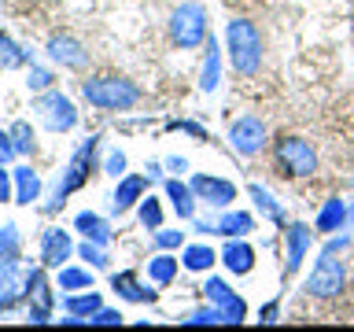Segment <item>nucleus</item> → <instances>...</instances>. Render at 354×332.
I'll return each instance as SVG.
<instances>
[{
  "mask_svg": "<svg viewBox=\"0 0 354 332\" xmlns=\"http://www.w3.org/2000/svg\"><path fill=\"white\" fill-rule=\"evenodd\" d=\"M262 33L254 22L248 19H232L229 26H225V52H229V66L236 74L243 77H251V74H259V66H262Z\"/></svg>",
  "mask_w": 354,
  "mask_h": 332,
  "instance_id": "obj_1",
  "label": "nucleus"
},
{
  "mask_svg": "<svg viewBox=\"0 0 354 332\" xmlns=\"http://www.w3.org/2000/svg\"><path fill=\"white\" fill-rule=\"evenodd\" d=\"M82 96L100 111H129L140 104V89L129 77H118V74H100V77L82 82Z\"/></svg>",
  "mask_w": 354,
  "mask_h": 332,
  "instance_id": "obj_2",
  "label": "nucleus"
},
{
  "mask_svg": "<svg viewBox=\"0 0 354 332\" xmlns=\"http://www.w3.org/2000/svg\"><path fill=\"white\" fill-rule=\"evenodd\" d=\"M273 163L284 177H314L317 174V151L303 137H281L273 144Z\"/></svg>",
  "mask_w": 354,
  "mask_h": 332,
  "instance_id": "obj_3",
  "label": "nucleus"
},
{
  "mask_svg": "<svg viewBox=\"0 0 354 332\" xmlns=\"http://www.w3.org/2000/svg\"><path fill=\"white\" fill-rule=\"evenodd\" d=\"M210 37L207 33V8L188 0V4H177L170 15V41L177 48H199Z\"/></svg>",
  "mask_w": 354,
  "mask_h": 332,
  "instance_id": "obj_4",
  "label": "nucleus"
},
{
  "mask_svg": "<svg viewBox=\"0 0 354 332\" xmlns=\"http://www.w3.org/2000/svg\"><path fill=\"white\" fill-rule=\"evenodd\" d=\"M96 148H100V137H88L82 148L71 155V163H66V170H63V181L55 185V192H52V199H48V210H59V207L66 203V196L77 192V188H85L88 170H93V155H96Z\"/></svg>",
  "mask_w": 354,
  "mask_h": 332,
  "instance_id": "obj_5",
  "label": "nucleus"
},
{
  "mask_svg": "<svg viewBox=\"0 0 354 332\" xmlns=\"http://www.w3.org/2000/svg\"><path fill=\"white\" fill-rule=\"evenodd\" d=\"M306 295L310 299H336L343 288H347V266H343L339 259H332V255L325 251L317 259V266H314V273L306 277Z\"/></svg>",
  "mask_w": 354,
  "mask_h": 332,
  "instance_id": "obj_6",
  "label": "nucleus"
},
{
  "mask_svg": "<svg viewBox=\"0 0 354 332\" xmlns=\"http://www.w3.org/2000/svg\"><path fill=\"white\" fill-rule=\"evenodd\" d=\"M33 111H37V118H41L52 133H66V129L77 126V111H74V104H71V100H66L63 93H55V89H48L44 96L33 100Z\"/></svg>",
  "mask_w": 354,
  "mask_h": 332,
  "instance_id": "obj_7",
  "label": "nucleus"
},
{
  "mask_svg": "<svg viewBox=\"0 0 354 332\" xmlns=\"http://www.w3.org/2000/svg\"><path fill=\"white\" fill-rule=\"evenodd\" d=\"M229 144H232V151H240V155H259L266 148V122L262 118H254V115H243L236 118L229 126Z\"/></svg>",
  "mask_w": 354,
  "mask_h": 332,
  "instance_id": "obj_8",
  "label": "nucleus"
},
{
  "mask_svg": "<svg viewBox=\"0 0 354 332\" xmlns=\"http://www.w3.org/2000/svg\"><path fill=\"white\" fill-rule=\"evenodd\" d=\"M26 299H30V321L33 325L52 321V288H48V281H44V270L26 273Z\"/></svg>",
  "mask_w": 354,
  "mask_h": 332,
  "instance_id": "obj_9",
  "label": "nucleus"
},
{
  "mask_svg": "<svg viewBox=\"0 0 354 332\" xmlns=\"http://www.w3.org/2000/svg\"><path fill=\"white\" fill-rule=\"evenodd\" d=\"M192 192L196 199H203L210 207H229L236 199V185L225 181V177H210V174H196L192 177Z\"/></svg>",
  "mask_w": 354,
  "mask_h": 332,
  "instance_id": "obj_10",
  "label": "nucleus"
},
{
  "mask_svg": "<svg viewBox=\"0 0 354 332\" xmlns=\"http://www.w3.org/2000/svg\"><path fill=\"white\" fill-rule=\"evenodd\" d=\"M48 55L59 66H71V71H85V66H88L85 44L77 37H71V33H55V37H48Z\"/></svg>",
  "mask_w": 354,
  "mask_h": 332,
  "instance_id": "obj_11",
  "label": "nucleus"
},
{
  "mask_svg": "<svg viewBox=\"0 0 354 332\" xmlns=\"http://www.w3.org/2000/svg\"><path fill=\"white\" fill-rule=\"evenodd\" d=\"M71 255H74V243L66 237V229H44V237H41V266L44 270H59Z\"/></svg>",
  "mask_w": 354,
  "mask_h": 332,
  "instance_id": "obj_12",
  "label": "nucleus"
},
{
  "mask_svg": "<svg viewBox=\"0 0 354 332\" xmlns=\"http://www.w3.org/2000/svg\"><path fill=\"white\" fill-rule=\"evenodd\" d=\"M26 295V277H19V262H0V310H11Z\"/></svg>",
  "mask_w": 354,
  "mask_h": 332,
  "instance_id": "obj_13",
  "label": "nucleus"
},
{
  "mask_svg": "<svg viewBox=\"0 0 354 332\" xmlns=\"http://www.w3.org/2000/svg\"><path fill=\"white\" fill-rule=\"evenodd\" d=\"M111 288H115V295L126 299V303H155V288H144L140 277L133 270L115 273V277H111Z\"/></svg>",
  "mask_w": 354,
  "mask_h": 332,
  "instance_id": "obj_14",
  "label": "nucleus"
},
{
  "mask_svg": "<svg viewBox=\"0 0 354 332\" xmlns=\"http://www.w3.org/2000/svg\"><path fill=\"white\" fill-rule=\"evenodd\" d=\"M284 248H288V262H284V270H288V273H295L299 266H303L306 251H310V229L303 225V221L288 225V232H284Z\"/></svg>",
  "mask_w": 354,
  "mask_h": 332,
  "instance_id": "obj_15",
  "label": "nucleus"
},
{
  "mask_svg": "<svg viewBox=\"0 0 354 332\" xmlns=\"http://www.w3.org/2000/svg\"><path fill=\"white\" fill-rule=\"evenodd\" d=\"M221 262H225V270L229 273H251L254 270V251L243 243V237H229L225 243V251H221Z\"/></svg>",
  "mask_w": 354,
  "mask_h": 332,
  "instance_id": "obj_16",
  "label": "nucleus"
},
{
  "mask_svg": "<svg viewBox=\"0 0 354 332\" xmlns=\"http://www.w3.org/2000/svg\"><path fill=\"white\" fill-rule=\"evenodd\" d=\"M33 199H41V174L33 166H15V203L30 207Z\"/></svg>",
  "mask_w": 354,
  "mask_h": 332,
  "instance_id": "obj_17",
  "label": "nucleus"
},
{
  "mask_svg": "<svg viewBox=\"0 0 354 332\" xmlns=\"http://www.w3.org/2000/svg\"><path fill=\"white\" fill-rule=\"evenodd\" d=\"M144 188H148V181H144V177H137V174H133V177H122L118 188H115V196H111V207H115V214H126V210L144 196Z\"/></svg>",
  "mask_w": 354,
  "mask_h": 332,
  "instance_id": "obj_18",
  "label": "nucleus"
},
{
  "mask_svg": "<svg viewBox=\"0 0 354 332\" xmlns=\"http://www.w3.org/2000/svg\"><path fill=\"white\" fill-rule=\"evenodd\" d=\"M166 199H170V207H174V214L177 218H192L196 214V192H192V185H181L174 177V181H166Z\"/></svg>",
  "mask_w": 354,
  "mask_h": 332,
  "instance_id": "obj_19",
  "label": "nucleus"
},
{
  "mask_svg": "<svg viewBox=\"0 0 354 332\" xmlns=\"http://www.w3.org/2000/svg\"><path fill=\"white\" fill-rule=\"evenodd\" d=\"M74 229L82 232L85 240H93V243H107L111 240V225L100 214H93V210H82V214L74 218Z\"/></svg>",
  "mask_w": 354,
  "mask_h": 332,
  "instance_id": "obj_20",
  "label": "nucleus"
},
{
  "mask_svg": "<svg viewBox=\"0 0 354 332\" xmlns=\"http://www.w3.org/2000/svg\"><path fill=\"white\" fill-rule=\"evenodd\" d=\"M343 225H347V203L343 199H325V207L317 210V229L325 232H339Z\"/></svg>",
  "mask_w": 354,
  "mask_h": 332,
  "instance_id": "obj_21",
  "label": "nucleus"
},
{
  "mask_svg": "<svg viewBox=\"0 0 354 332\" xmlns=\"http://www.w3.org/2000/svg\"><path fill=\"white\" fill-rule=\"evenodd\" d=\"M251 229H254V218L248 210H229V214H221V221H218L221 237H248Z\"/></svg>",
  "mask_w": 354,
  "mask_h": 332,
  "instance_id": "obj_22",
  "label": "nucleus"
},
{
  "mask_svg": "<svg viewBox=\"0 0 354 332\" xmlns=\"http://www.w3.org/2000/svg\"><path fill=\"white\" fill-rule=\"evenodd\" d=\"M30 63V52L15 44L8 33H0V71H15V66H26Z\"/></svg>",
  "mask_w": 354,
  "mask_h": 332,
  "instance_id": "obj_23",
  "label": "nucleus"
},
{
  "mask_svg": "<svg viewBox=\"0 0 354 332\" xmlns=\"http://www.w3.org/2000/svg\"><path fill=\"white\" fill-rule=\"evenodd\" d=\"M218 74H221V59H218L214 41L207 37V63H203V74H199V89H203V93H214V89H218Z\"/></svg>",
  "mask_w": 354,
  "mask_h": 332,
  "instance_id": "obj_24",
  "label": "nucleus"
},
{
  "mask_svg": "<svg viewBox=\"0 0 354 332\" xmlns=\"http://www.w3.org/2000/svg\"><path fill=\"white\" fill-rule=\"evenodd\" d=\"M148 277H151V281L155 284H170L174 281V277H177V259H174V255H155V259L148 262Z\"/></svg>",
  "mask_w": 354,
  "mask_h": 332,
  "instance_id": "obj_25",
  "label": "nucleus"
},
{
  "mask_svg": "<svg viewBox=\"0 0 354 332\" xmlns=\"http://www.w3.org/2000/svg\"><path fill=\"white\" fill-rule=\"evenodd\" d=\"M19 251H22L19 225H0V262H19Z\"/></svg>",
  "mask_w": 354,
  "mask_h": 332,
  "instance_id": "obj_26",
  "label": "nucleus"
},
{
  "mask_svg": "<svg viewBox=\"0 0 354 332\" xmlns=\"http://www.w3.org/2000/svg\"><path fill=\"white\" fill-rule=\"evenodd\" d=\"M100 306H104V299H100L96 292H88V288H85L82 295L71 292V299H66V310H71V314H82V317H93Z\"/></svg>",
  "mask_w": 354,
  "mask_h": 332,
  "instance_id": "obj_27",
  "label": "nucleus"
},
{
  "mask_svg": "<svg viewBox=\"0 0 354 332\" xmlns=\"http://www.w3.org/2000/svg\"><path fill=\"white\" fill-rule=\"evenodd\" d=\"M248 192H251V199H254V207H259V210H262V214L270 218V221H284V210H281V203H277V199H273L270 192H266L262 185H251Z\"/></svg>",
  "mask_w": 354,
  "mask_h": 332,
  "instance_id": "obj_28",
  "label": "nucleus"
},
{
  "mask_svg": "<svg viewBox=\"0 0 354 332\" xmlns=\"http://www.w3.org/2000/svg\"><path fill=\"white\" fill-rule=\"evenodd\" d=\"M214 259H218V255L210 251V248H203V243H196V248H188V251H185V270L203 273V270H210V266H214Z\"/></svg>",
  "mask_w": 354,
  "mask_h": 332,
  "instance_id": "obj_29",
  "label": "nucleus"
},
{
  "mask_svg": "<svg viewBox=\"0 0 354 332\" xmlns=\"http://www.w3.org/2000/svg\"><path fill=\"white\" fill-rule=\"evenodd\" d=\"M59 288L66 295H71V292H85V288H93V273H88V270H59Z\"/></svg>",
  "mask_w": 354,
  "mask_h": 332,
  "instance_id": "obj_30",
  "label": "nucleus"
},
{
  "mask_svg": "<svg viewBox=\"0 0 354 332\" xmlns=\"http://www.w3.org/2000/svg\"><path fill=\"white\" fill-rule=\"evenodd\" d=\"M140 225L144 229H162V207H159V199L148 196V199H140Z\"/></svg>",
  "mask_w": 354,
  "mask_h": 332,
  "instance_id": "obj_31",
  "label": "nucleus"
},
{
  "mask_svg": "<svg viewBox=\"0 0 354 332\" xmlns=\"http://www.w3.org/2000/svg\"><path fill=\"white\" fill-rule=\"evenodd\" d=\"M8 133H11V140H15V151H19V155H33V148H37V144H33L30 122H15Z\"/></svg>",
  "mask_w": 354,
  "mask_h": 332,
  "instance_id": "obj_32",
  "label": "nucleus"
},
{
  "mask_svg": "<svg viewBox=\"0 0 354 332\" xmlns=\"http://www.w3.org/2000/svg\"><path fill=\"white\" fill-rule=\"evenodd\" d=\"M203 295H207L214 306H225V303H229V299L236 295V292H232V288H229L225 281H218V277H210V281L203 284Z\"/></svg>",
  "mask_w": 354,
  "mask_h": 332,
  "instance_id": "obj_33",
  "label": "nucleus"
},
{
  "mask_svg": "<svg viewBox=\"0 0 354 332\" xmlns=\"http://www.w3.org/2000/svg\"><path fill=\"white\" fill-rule=\"evenodd\" d=\"M77 255H82V259L93 266V270H107V255H104V243H93V240H85L82 248H77Z\"/></svg>",
  "mask_w": 354,
  "mask_h": 332,
  "instance_id": "obj_34",
  "label": "nucleus"
},
{
  "mask_svg": "<svg viewBox=\"0 0 354 332\" xmlns=\"http://www.w3.org/2000/svg\"><path fill=\"white\" fill-rule=\"evenodd\" d=\"M52 82H55V77H52V71H44V66H33V63H30L26 85L33 89V93H48V89H52Z\"/></svg>",
  "mask_w": 354,
  "mask_h": 332,
  "instance_id": "obj_35",
  "label": "nucleus"
},
{
  "mask_svg": "<svg viewBox=\"0 0 354 332\" xmlns=\"http://www.w3.org/2000/svg\"><path fill=\"white\" fill-rule=\"evenodd\" d=\"M181 243H185V232H181V229H155V248L177 251Z\"/></svg>",
  "mask_w": 354,
  "mask_h": 332,
  "instance_id": "obj_36",
  "label": "nucleus"
},
{
  "mask_svg": "<svg viewBox=\"0 0 354 332\" xmlns=\"http://www.w3.org/2000/svg\"><path fill=\"white\" fill-rule=\"evenodd\" d=\"M221 321V310L218 306H203V310H192V314L185 317V325H218Z\"/></svg>",
  "mask_w": 354,
  "mask_h": 332,
  "instance_id": "obj_37",
  "label": "nucleus"
},
{
  "mask_svg": "<svg viewBox=\"0 0 354 332\" xmlns=\"http://www.w3.org/2000/svg\"><path fill=\"white\" fill-rule=\"evenodd\" d=\"M104 174H111V177H122V174H126V155H122V151H107Z\"/></svg>",
  "mask_w": 354,
  "mask_h": 332,
  "instance_id": "obj_38",
  "label": "nucleus"
},
{
  "mask_svg": "<svg viewBox=\"0 0 354 332\" xmlns=\"http://www.w3.org/2000/svg\"><path fill=\"white\" fill-rule=\"evenodd\" d=\"M8 199H15V174H8L0 163V203H8Z\"/></svg>",
  "mask_w": 354,
  "mask_h": 332,
  "instance_id": "obj_39",
  "label": "nucleus"
},
{
  "mask_svg": "<svg viewBox=\"0 0 354 332\" xmlns=\"http://www.w3.org/2000/svg\"><path fill=\"white\" fill-rule=\"evenodd\" d=\"M88 321H93V325H122V314H118V310L100 306V310H96V314L88 317Z\"/></svg>",
  "mask_w": 354,
  "mask_h": 332,
  "instance_id": "obj_40",
  "label": "nucleus"
},
{
  "mask_svg": "<svg viewBox=\"0 0 354 332\" xmlns=\"http://www.w3.org/2000/svg\"><path fill=\"white\" fill-rule=\"evenodd\" d=\"M15 140H11V133H0V163H11L15 159Z\"/></svg>",
  "mask_w": 354,
  "mask_h": 332,
  "instance_id": "obj_41",
  "label": "nucleus"
},
{
  "mask_svg": "<svg viewBox=\"0 0 354 332\" xmlns=\"http://www.w3.org/2000/svg\"><path fill=\"white\" fill-rule=\"evenodd\" d=\"M170 129H185V133H192V137H207V133L199 129L196 122H170Z\"/></svg>",
  "mask_w": 354,
  "mask_h": 332,
  "instance_id": "obj_42",
  "label": "nucleus"
},
{
  "mask_svg": "<svg viewBox=\"0 0 354 332\" xmlns=\"http://www.w3.org/2000/svg\"><path fill=\"white\" fill-rule=\"evenodd\" d=\"M270 321H277V303L262 306V325H270Z\"/></svg>",
  "mask_w": 354,
  "mask_h": 332,
  "instance_id": "obj_43",
  "label": "nucleus"
},
{
  "mask_svg": "<svg viewBox=\"0 0 354 332\" xmlns=\"http://www.w3.org/2000/svg\"><path fill=\"white\" fill-rule=\"evenodd\" d=\"M166 166H170V170H174V174H185V170H188V159H177V155H174V159H170V163H166Z\"/></svg>",
  "mask_w": 354,
  "mask_h": 332,
  "instance_id": "obj_44",
  "label": "nucleus"
},
{
  "mask_svg": "<svg viewBox=\"0 0 354 332\" xmlns=\"http://www.w3.org/2000/svg\"><path fill=\"white\" fill-rule=\"evenodd\" d=\"M343 248H347V237H339V240H332V243H328V248H325V251H328V255H336V251H343Z\"/></svg>",
  "mask_w": 354,
  "mask_h": 332,
  "instance_id": "obj_45",
  "label": "nucleus"
}]
</instances>
